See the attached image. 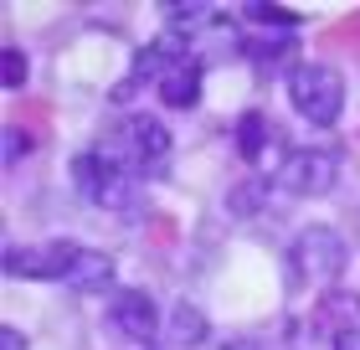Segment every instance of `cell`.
I'll return each instance as SVG.
<instances>
[{
  "instance_id": "cell-15",
  "label": "cell",
  "mask_w": 360,
  "mask_h": 350,
  "mask_svg": "<svg viewBox=\"0 0 360 350\" xmlns=\"http://www.w3.org/2000/svg\"><path fill=\"white\" fill-rule=\"evenodd\" d=\"M0 350H26V335L15 325H0Z\"/></svg>"
},
{
  "instance_id": "cell-1",
  "label": "cell",
  "mask_w": 360,
  "mask_h": 350,
  "mask_svg": "<svg viewBox=\"0 0 360 350\" xmlns=\"http://www.w3.org/2000/svg\"><path fill=\"white\" fill-rule=\"evenodd\" d=\"M6 273L88 294V289H103L113 278V258L93 253L83 242H31V247H6Z\"/></svg>"
},
{
  "instance_id": "cell-9",
  "label": "cell",
  "mask_w": 360,
  "mask_h": 350,
  "mask_svg": "<svg viewBox=\"0 0 360 350\" xmlns=\"http://www.w3.org/2000/svg\"><path fill=\"white\" fill-rule=\"evenodd\" d=\"M108 325L119 330L124 340H155L160 335V309L144 289H119L108 304Z\"/></svg>"
},
{
  "instance_id": "cell-7",
  "label": "cell",
  "mask_w": 360,
  "mask_h": 350,
  "mask_svg": "<svg viewBox=\"0 0 360 350\" xmlns=\"http://www.w3.org/2000/svg\"><path fill=\"white\" fill-rule=\"evenodd\" d=\"M237 155L248 165H263V170L273 165V170H278V165L288 160V144H283V135H278V124L268 119V113L252 108V113L237 119Z\"/></svg>"
},
{
  "instance_id": "cell-6",
  "label": "cell",
  "mask_w": 360,
  "mask_h": 350,
  "mask_svg": "<svg viewBox=\"0 0 360 350\" xmlns=\"http://www.w3.org/2000/svg\"><path fill=\"white\" fill-rule=\"evenodd\" d=\"M340 180L335 149H288V160L273 170V186H283L288 196H324Z\"/></svg>"
},
{
  "instance_id": "cell-13",
  "label": "cell",
  "mask_w": 360,
  "mask_h": 350,
  "mask_svg": "<svg viewBox=\"0 0 360 350\" xmlns=\"http://www.w3.org/2000/svg\"><path fill=\"white\" fill-rule=\"evenodd\" d=\"M26 149H31V139L11 124V129H6V165H15V155H26Z\"/></svg>"
},
{
  "instance_id": "cell-5",
  "label": "cell",
  "mask_w": 360,
  "mask_h": 350,
  "mask_svg": "<svg viewBox=\"0 0 360 350\" xmlns=\"http://www.w3.org/2000/svg\"><path fill=\"white\" fill-rule=\"evenodd\" d=\"M108 160H119V165H129V170H160V165L170 160V129L155 119V113H134V119H124L119 129H113V139H108V149H103Z\"/></svg>"
},
{
  "instance_id": "cell-3",
  "label": "cell",
  "mask_w": 360,
  "mask_h": 350,
  "mask_svg": "<svg viewBox=\"0 0 360 350\" xmlns=\"http://www.w3.org/2000/svg\"><path fill=\"white\" fill-rule=\"evenodd\" d=\"M72 180H77V191H83L98 211H134V206L144 201L139 175L129 170V165L108 160L103 149H88V155H77V160H72Z\"/></svg>"
},
{
  "instance_id": "cell-11",
  "label": "cell",
  "mask_w": 360,
  "mask_h": 350,
  "mask_svg": "<svg viewBox=\"0 0 360 350\" xmlns=\"http://www.w3.org/2000/svg\"><path fill=\"white\" fill-rule=\"evenodd\" d=\"M248 21H257V26H299V15L283 11V6H263V0H252V6H248Z\"/></svg>"
},
{
  "instance_id": "cell-12",
  "label": "cell",
  "mask_w": 360,
  "mask_h": 350,
  "mask_svg": "<svg viewBox=\"0 0 360 350\" xmlns=\"http://www.w3.org/2000/svg\"><path fill=\"white\" fill-rule=\"evenodd\" d=\"M21 82H26V57L6 46V88H21Z\"/></svg>"
},
{
  "instance_id": "cell-8",
  "label": "cell",
  "mask_w": 360,
  "mask_h": 350,
  "mask_svg": "<svg viewBox=\"0 0 360 350\" xmlns=\"http://www.w3.org/2000/svg\"><path fill=\"white\" fill-rule=\"evenodd\" d=\"M155 93H160L165 108H195V104H201V57H195L191 46H180V52L165 62Z\"/></svg>"
},
{
  "instance_id": "cell-10",
  "label": "cell",
  "mask_w": 360,
  "mask_h": 350,
  "mask_svg": "<svg viewBox=\"0 0 360 350\" xmlns=\"http://www.w3.org/2000/svg\"><path fill=\"white\" fill-rule=\"evenodd\" d=\"M165 340H170V345H186V350L206 345V314L180 299V304L170 309V320H165Z\"/></svg>"
},
{
  "instance_id": "cell-14",
  "label": "cell",
  "mask_w": 360,
  "mask_h": 350,
  "mask_svg": "<svg viewBox=\"0 0 360 350\" xmlns=\"http://www.w3.org/2000/svg\"><path fill=\"white\" fill-rule=\"evenodd\" d=\"M335 350H360V325H345V330H335Z\"/></svg>"
},
{
  "instance_id": "cell-4",
  "label": "cell",
  "mask_w": 360,
  "mask_h": 350,
  "mask_svg": "<svg viewBox=\"0 0 360 350\" xmlns=\"http://www.w3.org/2000/svg\"><path fill=\"white\" fill-rule=\"evenodd\" d=\"M288 104L299 119L330 129L340 124V113H345V82H340L335 68H324V62H304V68H293L288 77Z\"/></svg>"
},
{
  "instance_id": "cell-2",
  "label": "cell",
  "mask_w": 360,
  "mask_h": 350,
  "mask_svg": "<svg viewBox=\"0 0 360 350\" xmlns=\"http://www.w3.org/2000/svg\"><path fill=\"white\" fill-rule=\"evenodd\" d=\"M340 273H345V242H340L335 227H304L288 247V283L299 294H324L335 289Z\"/></svg>"
}]
</instances>
